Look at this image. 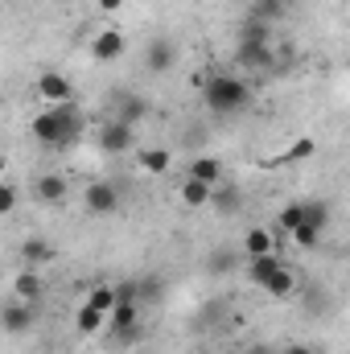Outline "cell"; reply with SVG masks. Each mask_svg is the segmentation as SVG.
<instances>
[{"instance_id":"8fae6325","label":"cell","mask_w":350,"mask_h":354,"mask_svg":"<svg viewBox=\"0 0 350 354\" xmlns=\"http://www.w3.org/2000/svg\"><path fill=\"white\" fill-rule=\"evenodd\" d=\"M177 198H181V206H185V210H206V206H210V198H214V185L185 177V181H181V189H177Z\"/></svg>"},{"instance_id":"9c48e42d","label":"cell","mask_w":350,"mask_h":354,"mask_svg":"<svg viewBox=\"0 0 350 354\" xmlns=\"http://www.w3.org/2000/svg\"><path fill=\"white\" fill-rule=\"evenodd\" d=\"M132 165L145 177H165L169 165H174V157H169V149H136L132 153Z\"/></svg>"},{"instance_id":"83f0119b","label":"cell","mask_w":350,"mask_h":354,"mask_svg":"<svg viewBox=\"0 0 350 354\" xmlns=\"http://www.w3.org/2000/svg\"><path fill=\"white\" fill-rule=\"evenodd\" d=\"M46 256H50L46 239H29V243H25V260H29V264H37V260H46Z\"/></svg>"},{"instance_id":"d6986e66","label":"cell","mask_w":350,"mask_h":354,"mask_svg":"<svg viewBox=\"0 0 350 354\" xmlns=\"http://www.w3.org/2000/svg\"><path fill=\"white\" fill-rule=\"evenodd\" d=\"M239 202H243V198H239V189H235V185H223V181L214 185V198H210V206H219L223 214H239Z\"/></svg>"},{"instance_id":"7402d4cb","label":"cell","mask_w":350,"mask_h":354,"mask_svg":"<svg viewBox=\"0 0 350 354\" xmlns=\"http://www.w3.org/2000/svg\"><path fill=\"white\" fill-rule=\"evenodd\" d=\"M293 288H297V276H293L288 268H280V272H276V276L264 284V292H268V297H288Z\"/></svg>"},{"instance_id":"f546056e","label":"cell","mask_w":350,"mask_h":354,"mask_svg":"<svg viewBox=\"0 0 350 354\" xmlns=\"http://www.w3.org/2000/svg\"><path fill=\"white\" fill-rule=\"evenodd\" d=\"M120 4H124V0H95L99 12H120Z\"/></svg>"},{"instance_id":"4dcf8cb0","label":"cell","mask_w":350,"mask_h":354,"mask_svg":"<svg viewBox=\"0 0 350 354\" xmlns=\"http://www.w3.org/2000/svg\"><path fill=\"white\" fill-rule=\"evenodd\" d=\"M248 354H272V351H268V346H252Z\"/></svg>"},{"instance_id":"4fadbf2b","label":"cell","mask_w":350,"mask_h":354,"mask_svg":"<svg viewBox=\"0 0 350 354\" xmlns=\"http://www.w3.org/2000/svg\"><path fill=\"white\" fill-rule=\"evenodd\" d=\"M12 297H21V301H29V305L42 301V276H37V268L17 272V280H12Z\"/></svg>"},{"instance_id":"ba28073f","label":"cell","mask_w":350,"mask_h":354,"mask_svg":"<svg viewBox=\"0 0 350 354\" xmlns=\"http://www.w3.org/2000/svg\"><path fill=\"white\" fill-rule=\"evenodd\" d=\"M124 46H128V41H124L120 29H99V33L91 37V58H95V62H116V58L124 54Z\"/></svg>"},{"instance_id":"7a4b0ae2","label":"cell","mask_w":350,"mask_h":354,"mask_svg":"<svg viewBox=\"0 0 350 354\" xmlns=\"http://www.w3.org/2000/svg\"><path fill=\"white\" fill-rule=\"evenodd\" d=\"M33 95H37L46 107H66V103H75V83H71L66 75H58V71H42V75L33 79Z\"/></svg>"},{"instance_id":"5bb4252c","label":"cell","mask_w":350,"mask_h":354,"mask_svg":"<svg viewBox=\"0 0 350 354\" xmlns=\"http://www.w3.org/2000/svg\"><path fill=\"white\" fill-rule=\"evenodd\" d=\"M185 177L206 181V185H219V181H223V161H219V157H194L190 169H185Z\"/></svg>"},{"instance_id":"ffe728a7","label":"cell","mask_w":350,"mask_h":354,"mask_svg":"<svg viewBox=\"0 0 350 354\" xmlns=\"http://www.w3.org/2000/svg\"><path fill=\"white\" fill-rule=\"evenodd\" d=\"M317 153V140L313 136H301V140H293L284 153H280V165H293V161H305V157H313Z\"/></svg>"},{"instance_id":"30bf717a","label":"cell","mask_w":350,"mask_h":354,"mask_svg":"<svg viewBox=\"0 0 350 354\" xmlns=\"http://www.w3.org/2000/svg\"><path fill=\"white\" fill-rule=\"evenodd\" d=\"M66 194H71V181L62 174H46L33 181V198L37 202H46V206H58V202H66Z\"/></svg>"},{"instance_id":"cb8c5ba5","label":"cell","mask_w":350,"mask_h":354,"mask_svg":"<svg viewBox=\"0 0 350 354\" xmlns=\"http://www.w3.org/2000/svg\"><path fill=\"white\" fill-rule=\"evenodd\" d=\"M231 268H235V252H231V248H219V252L206 260V272H210V276H227Z\"/></svg>"},{"instance_id":"44dd1931","label":"cell","mask_w":350,"mask_h":354,"mask_svg":"<svg viewBox=\"0 0 350 354\" xmlns=\"http://www.w3.org/2000/svg\"><path fill=\"white\" fill-rule=\"evenodd\" d=\"M288 239H293L301 252H313V248L322 243V227H313V223H301L297 231H288Z\"/></svg>"},{"instance_id":"ac0fdd59","label":"cell","mask_w":350,"mask_h":354,"mask_svg":"<svg viewBox=\"0 0 350 354\" xmlns=\"http://www.w3.org/2000/svg\"><path fill=\"white\" fill-rule=\"evenodd\" d=\"M243 252L256 260V256H272L276 248H272V231H264V227H252L248 235H243Z\"/></svg>"},{"instance_id":"52a82bcc","label":"cell","mask_w":350,"mask_h":354,"mask_svg":"<svg viewBox=\"0 0 350 354\" xmlns=\"http://www.w3.org/2000/svg\"><path fill=\"white\" fill-rule=\"evenodd\" d=\"M33 322H37V305H29V301H21V297H12V301L4 305V334L21 338V334L33 330Z\"/></svg>"},{"instance_id":"e0dca14e","label":"cell","mask_w":350,"mask_h":354,"mask_svg":"<svg viewBox=\"0 0 350 354\" xmlns=\"http://www.w3.org/2000/svg\"><path fill=\"white\" fill-rule=\"evenodd\" d=\"M103 322H107V313L91 309L87 301H83V305H79V313H75V330H79L83 338H91V334H99V330H103Z\"/></svg>"},{"instance_id":"8992f818","label":"cell","mask_w":350,"mask_h":354,"mask_svg":"<svg viewBox=\"0 0 350 354\" xmlns=\"http://www.w3.org/2000/svg\"><path fill=\"white\" fill-rule=\"evenodd\" d=\"M177 54H181V50H177L174 37H153V41L145 46V66H149L153 75H169L177 66Z\"/></svg>"},{"instance_id":"603a6c76","label":"cell","mask_w":350,"mask_h":354,"mask_svg":"<svg viewBox=\"0 0 350 354\" xmlns=\"http://www.w3.org/2000/svg\"><path fill=\"white\" fill-rule=\"evenodd\" d=\"M305 223H313V227H330V206L326 202H317V198H305Z\"/></svg>"},{"instance_id":"6da1fadb","label":"cell","mask_w":350,"mask_h":354,"mask_svg":"<svg viewBox=\"0 0 350 354\" xmlns=\"http://www.w3.org/2000/svg\"><path fill=\"white\" fill-rule=\"evenodd\" d=\"M202 103L206 111L214 115H235L252 103V87L235 75H206V87H202Z\"/></svg>"},{"instance_id":"484cf974","label":"cell","mask_w":350,"mask_h":354,"mask_svg":"<svg viewBox=\"0 0 350 354\" xmlns=\"http://www.w3.org/2000/svg\"><path fill=\"white\" fill-rule=\"evenodd\" d=\"M301 223H305V202H288V206L280 210V227H284V231H297Z\"/></svg>"},{"instance_id":"d4e9b609","label":"cell","mask_w":350,"mask_h":354,"mask_svg":"<svg viewBox=\"0 0 350 354\" xmlns=\"http://www.w3.org/2000/svg\"><path fill=\"white\" fill-rule=\"evenodd\" d=\"M276 17H284V4H280V0H256V4H252V21H264V25H268V21H276Z\"/></svg>"},{"instance_id":"277c9868","label":"cell","mask_w":350,"mask_h":354,"mask_svg":"<svg viewBox=\"0 0 350 354\" xmlns=\"http://www.w3.org/2000/svg\"><path fill=\"white\" fill-rule=\"evenodd\" d=\"M132 145H136L132 124H124V120H107V124H99V149H103L107 157H120V153H128Z\"/></svg>"},{"instance_id":"7c38bea8","label":"cell","mask_w":350,"mask_h":354,"mask_svg":"<svg viewBox=\"0 0 350 354\" xmlns=\"http://www.w3.org/2000/svg\"><path fill=\"white\" fill-rule=\"evenodd\" d=\"M239 62H243V66H256V71H268V66H272L268 37H243V41H239Z\"/></svg>"},{"instance_id":"2e32d148","label":"cell","mask_w":350,"mask_h":354,"mask_svg":"<svg viewBox=\"0 0 350 354\" xmlns=\"http://www.w3.org/2000/svg\"><path fill=\"white\" fill-rule=\"evenodd\" d=\"M145 115H149V103H145L140 95H124V99L116 103V120H124V124H132V128H136Z\"/></svg>"},{"instance_id":"3957f363","label":"cell","mask_w":350,"mask_h":354,"mask_svg":"<svg viewBox=\"0 0 350 354\" xmlns=\"http://www.w3.org/2000/svg\"><path fill=\"white\" fill-rule=\"evenodd\" d=\"M83 206H87V214H95V218H107V214L120 210V189L111 181H91L87 189H83Z\"/></svg>"},{"instance_id":"5b68a950","label":"cell","mask_w":350,"mask_h":354,"mask_svg":"<svg viewBox=\"0 0 350 354\" xmlns=\"http://www.w3.org/2000/svg\"><path fill=\"white\" fill-rule=\"evenodd\" d=\"M29 132H33L37 145H46V149H62V115H58V107L37 111L33 124H29Z\"/></svg>"},{"instance_id":"1f68e13d","label":"cell","mask_w":350,"mask_h":354,"mask_svg":"<svg viewBox=\"0 0 350 354\" xmlns=\"http://www.w3.org/2000/svg\"><path fill=\"white\" fill-rule=\"evenodd\" d=\"M280 4H284V8H293V4H297V0H280Z\"/></svg>"},{"instance_id":"9a60e30c","label":"cell","mask_w":350,"mask_h":354,"mask_svg":"<svg viewBox=\"0 0 350 354\" xmlns=\"http://www.w3.org/2000/svg\"><path fill=\"white\" fill-rule=\"evenodd\" d=\"M280 268H284V264H280V256H276V252H272V256H256V260L248 264V280H252L256 288H264V284H268Z\"/></svg>"},{"instance_id":"4316f807","label":"cell","mask_w":350,"mask_h":354,"mask_svg":"<svg viewBox=\"0 0 350 354\" xmlns=\"http://www.w3.org/2000/svg\"><path fill=\"white\" fill-rule=\"evenodd\" d=\"M12 210H17V185L4 181L0 185V214H12Z\"/></svg>"},{"instance_id":"f1b7e54d","label":"cell","mask_w":350,"mask_h":354,"mask_svg":"<svg viewBox=\"0 0 350 354\" xmlns=\"http://www.w3.org/2000/svg\"><path fill=\"white\" fill-rule=\"evenodd\" d=\"M280 354H317V351H313L309 342H288V346H284Z\"/></svg>"}]
</instances>
